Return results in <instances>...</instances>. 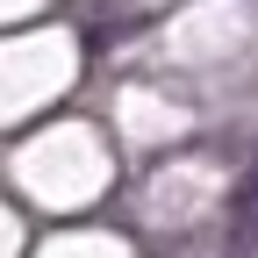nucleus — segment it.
Wrapping results in <instances>:
<instances>
[{"label":"nucleus","mask_w":258,"mask_h":258,"mask_svg":"<svg viewBox=\"0 0 258 258\" xmlns=\"http://www.w3.org/2000/svg\"><path fill=\"white\" fill-rule=\"evenodd\" d=\"M230 244L237 251H258V158H251V172L230 194Z\"/></svg>","instance_id":"f257e3e1"}]
</instances>
